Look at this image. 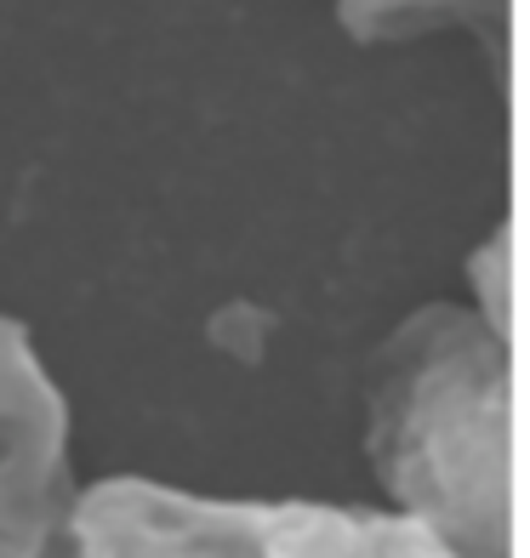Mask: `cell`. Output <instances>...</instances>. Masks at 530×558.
I'll list each match as a JSON object with an SVG mask.
<instances>
[{"label": "cell", "mask_w": 530, "mask_h": 558, "mask_svg": "<svg viewBox=\"0 0 530 558\" xmlns=\"http://www.w3.org/2000/svg\"><path fill=\"white\" fill-rule=\"evenodd\" d=\"M365 450L394 513L462 558H508L514 371L473 308L427 302L371 365Z\"/></svg>", "instance_id": "cell-1"}, {"label": "cell", "mask_w": 530, "mask_h": 558, "mask_svg": "<svg viewBox=\"0 0 530 558\" xmlns=\"http://www.w3.org/2000/svg\"><path fill=\"white\" fill-rule=\"evenodd\" d=\"M74 411L29 325L0 314V558H52L74 507Z\"/></svg>", "instance_id": "cell-2"}, {"label": "cell", "mask_w": 530, "mask_h": 558, "mask_svg": "<svg viewBox=\"0 0 530 558\" xmlns=\"http://www.w3.org/2000/svg\"><path fill=\"white\" fill-rule=\"evenodd\" d=\"M58 558H268L263 501L194 496L120 473L74 496Z\"/></svg>", "instance_id": "cell-3"}, {"label": "cell", "mask_w": 530, "mask_h": 558, "mask_svg": "<svg viewBox=\"0 0 530 558\" xmlns=\"http://www.w3.org/2000/svg\"><path fill=\"white\" fill-rule=\"evenodd\" d=\"M268 558H462L399 513L337 501H263Z\"/></svg>", "instance_id": "cell-4"}, {"label": "cell", "mask_w": 530, "mask_h": 558, "mask_svg": "<svg viewBox=\"0 0 530 558\" xmlns=\"http://www.w3.org/2000/svg\"><path fill=\"white\" fill-rule=\"evenodd\" d=\"M342 35L383 46V40H417L434 29H468L479 40H502L508 29V0H337Z\"/></svg>", "instance_id": "cell-5"}, {"label": "cell", "mask_w": 530, "mask_h": 558, "mask_svg": "<svg viewBox=\"0 0 530 558\" xmlns=\"http://www.w3.org/2000/svg\"><path fill=\"white\" fill-rule=\"evenodd\" d=\"M473 314L491 325L496 337H508V228H496V234L473 251Z\"/></svg>", "instance_id": "cell-6"}]
</instances>
